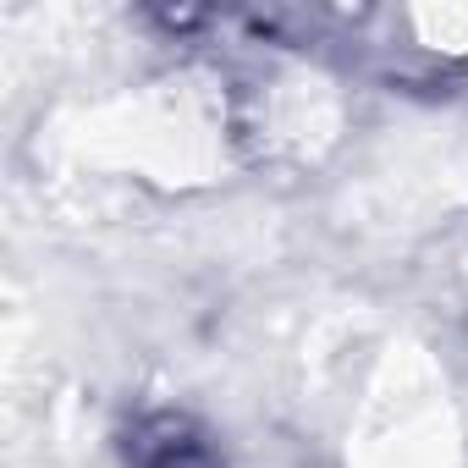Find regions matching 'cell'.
Returning <instances> with one entry per match:
<instances>
[{"instance_id": "cell-1", "label": "cell", "mask_w": 468, "mask_h": 468, "mask_svg": "<svg viewBox=\"0 0 468 468\" xmlns=\"http://www.w3.org/2000/svg\"><path fill=\"white\" fill-rule=\"evenodd\" d=\"M127 463L133 468H220V446L193 413L160 408L127 430Z\"/></svg>"}]
</instances>
